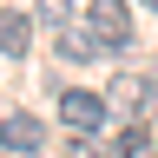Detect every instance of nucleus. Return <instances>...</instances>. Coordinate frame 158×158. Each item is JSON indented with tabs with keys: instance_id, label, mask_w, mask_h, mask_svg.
I'll use <instances>...</instances> for the list:
<instances>
[{
	"instance_id": "3",
	"label": "nucleus",
	"mask_w": 158,
	"mask_h": 158,
	"mask_svg": "<svg viewBox=\"0 0 158 158\" xmlns=\"http://www.w3.org/2000/svg\"><path fill=\"white\" fill-rule=\"evenodd\" d=\"M112 106L118 112H158V73H145V79H118V92H112Z\"/></svg>"
},
{
	"instance_id": "9",
	"label": "nucleus",
	"mask_w": 158,
	"mask_h": 158,
	"mask_svg": "<svg viewBox=\"0 0 158 158\" xmlns=\"http://www.w3.org/2000/svg\"><path fill=\"white\" fill-rule=\"evenodd\" d=\"M138 7H158V0H138Z\"/></svg>"
},
{
	"instance_id": "6",
	"label": "nucleus",
	"mask_w": 158,
	"mask_h": 158,
	"mask_svg": "<svg viewBox=\"0 0 158 158\" xmlns=\"http://www.w3.org/2000/svg\"><path fill=\"white\" fill-rule=\"evenodd\" d=\"M92 53H99V33H73V27L59 33V59H92Z\"/></svg>"
},
{
	"instance_id": "2",
	"label": "nucleus",
	"mask_w": 158,
	"mask_h": 158,
	"mask_svg": "<svg viewBox=\"0 0 158 158\" xmlns=\"http://www.w3.org/2000/svg\"><path fill=\"white\" fill-rule=\"evenodd\" d=\"M86 27L99 33V46H125V40H132V7H125V0H92Z\"/></svg>"
},
{
	"instance_id": "4",
	"label": "nucleus",
	"mask_w": 158,
	"mask_h": 158,
	"mask_svg": "<svg viewBox=\"0 0 158 158\" xmlns=\"http://www.w3.org/2000/svg\"><path fill=\"white\" fill-rule=\"evenodd\" d=\"M40 138H46V132H40L33 112H13L7 125H0V145H7V152H40Z\"/></svg>"
},
{
	"instance_id": "8",
	"label": "nucleus",
	"mask_w": 158,
	"mask_h": 158,
	"mask_svg": "<svg viewBox=\"0 0 158 158\" xmlns=\"http://www.w3.org/2000/svg\"><path fill=\"white\" fill-rule=\"evenodd\" d=\"M145 138H152V132H138V125L118 132V158H138V152H145Z\"/></svg>"
},
{
	"instance_id": "1",
	"label": "nucleus",
	"mask_w": 158,
	"mask_h": 158,
	"mask_svg": "<svg viewBox=\"0 0 158 158\" xmlns=\"http://www.w3.org/2000/svg\"><path fill=\"white\" fill-rule=\"evenodd\" d=\"M59 118H66V132H79V138H92V132H106V99L99 92H59Z\"/></svg>"
},
{
	"instance_id": "7",
	"label": "nucleus",
	"mask_w": 158,
	"mask_h": 158,
	"mask_svg": "<svg viewBox=\"0 0 158 158\" xmlns=\"http://www.w3.org/2000/svg\"><path fill=\"white\" fill-rule=\"evenodd\" d=\"M40 20L46 27H73V0H40Z\"/></svg>"
},
{
	"instance_id": "5",
	"label": "nucleus",
	"mask_w": 158,
	"mask_h": 158,
	"mask_svg": "<svg viewBox=\"0 0 158 158\" xmlns=\"http://www.w3.org/2000/svg\"><path fill=\"white\" fill-rule=\"evenodd\" d=\"M27 40H33V27H27V13H0V53H27Z\"/></svg>"
}]
</instances>
